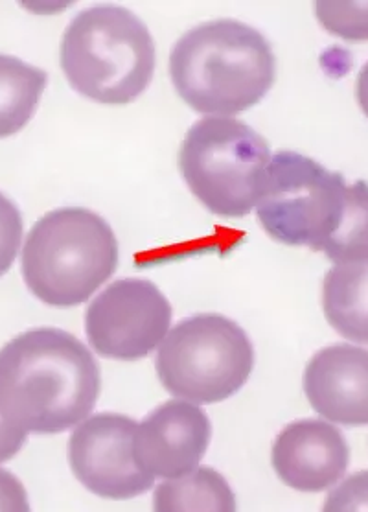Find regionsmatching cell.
Instances as JSON below:
<instances>
[{
  "mask_svg": "<svg viewBox=\"0 0 368 512\" xmlns=\"http://www.w3.org/2000/svg\"><path fill=\"white\" fill-rule=\"evenodd\" d=\"M256 216L278 244L310 247L341 260L368 245V183L295 152H278L265 172Z\"/></svg>",
  "mask_w": 368,
  "mask_h": 512,
  "instance_id": "1",
  "label": "cell"
},
{
  "mask_svg": "<svg viewBox=\"0 0 368 512\" xmlns=\"http://www.w3.org/2000/svg\"><path fill=\"white\" fill-rule=\"evenodd\" d=\"M100 389L91 350L65 330L32 328L0 349V409L28 433L78 426L89 419Z\"/></svg>",
  "mask_w": 368,
  "mask_h": 512,
  "instance_id": "2",
  "label": "cell"
},
{
  "mask_svg": "<svg viewBox=\"0 0 368 512\" xmlns=\"http://www.w3.org/2000/svg\"><path fill=\"white\" fill-rule=\"evenodd\" d=\"M276 59L258 30L234 19L192 28L170 56L173 87L203 115H238L258 104L275 83Z\"/></svg>",
  "mask_w": 368,
  "mask_h": 512,
  "instance_id": "3",
  "label": "cell"
},
{
  "mask_svg": "<svg viewBox=\"0 0 368 512\" xmlns=\"http://www.w3.org/2000/svg\"><path fill=\"white\" fill-rule=\"evenodd\" d=\"M61 69L81 96L98 104L126 105L153 80L155 43L135 13L109 4L94 6L67 26Z\"/></svg>",
  "mask_w": 368,
  "mask_h": 512,
  "instance_id": "4",
  "label": "cell"
},
{
  "mask_svg": "<svg viewBox=\"0 0 368 512\" xmlns=\"http://www.w3.org/2000/svg\"><path fill=\"white\" fill-rule=\"evenodd\" d=\"M118 242L111 225L89 209L45 214L26 236L21 271L41 303L72 308L115 275Z\"/></svg>",
  "mask_w": 368,
  "mask_h": 512,
  "instance_id": "5",
  "label": "cell"
},
{
  "mask_svg": "<svg viewBox=\"0 0 368 512\" xmlns=\"http://www.w3.org/2000/svg\"><path fill=\"white\" fill-rule=\"evenodd\" d=\"M271 157L267 140L242 120L207 117L188 129L179 168L192 194L212 214L243 218L260 199Z\"/></svg>",
  "mask_w": 368,
  "mask_h": 512,
  "instance_id": "6",
  "label": "cell"
},
{
  "mask_svg": "<svg viewBox=\"0 0 368 512\" xmlns=\"http://www.w3.org/2000/svg\"><path fill=\"white\" fill-rule=\"evenodd\" d=\"M155 365L170 395L192 404H218L247 384L253 343L225 315H192L168 332Z\"/></svg>",
  "mask_w": 368,
  "mask_h": 512,
  "instance_id": "7",
  "label": "cell"
},
{
  "mask_svg": "<svg viewBox=\"0 0 368 512\" xmlns=\"http://www.w3.org/2000/svg\"><path fill=\"white\" fill-rule=\"evenodd\" d=\"M172 325V304L144 279L116 280L87 308L85 334L92 350L107 360L150 356Z\"/></svg>",
  "mask_w": 368,
  "mask_h": 512,
  "instance_id": "8",
  "label": "cell"
},
{
  "mask_svg": "<svg viewBox=\"0 0 368 512\" xmlns=\"http://www.w3.org/2000/svg\"><path fill=\"white\" fill-rule=\"evenodd\" d=\"M137 420L120 413H98L76 426L69 441L74 476L105 500H131L153 487V476L135 455Z\"/></svg>",
  "mask_w": 368,
  "mask_h": 512,
  "instance_id": "9",
  "label": "cell"
},
{
  "mask_svg": "<svg viewBox=\"0 0 368 512\" xmlns=\"http://www.w3.org/2000/svg\"><path fill=\"white\" fill-rule=\"evenodd\" d=\"M212 424L203 409L188 400H168L138 424L135 455L153 478H183L207 454Z\"/></svg>",
  "mask_w": 368,
  "mask_h": 512,
  "instance_id": "10",
  "label": "cell"
},
{
  "mask_svg": "<svg viewBox=\"0 0 368 512\" xmlns=\"http://www.w3.org/2000/svg\"><path fill=\"white\" fill-rule=\"evenodd\" d=\"M271 463L276 476L291 489L322 492L345 476L350 448L334 424L295 420L278 433Z\"/></svg>",
  "mask_w": 368,
  "mask_h": 512,
  "instance_id": "11",
  "label": "cell"
},
{
  "mask_svg": "<svg viewBox=\"0 0 368 512\" xmlns=\"http://www.w3.org/2000/svg\"><path fill=\"white\" fill-rule=\"evenodd\" d=\"M304 393L321 417L343 426L368 424V350L337 343L319 350L304 373Z\"/></svg>",
  "mask_w": 368,
  "mask_h": 512,
  "instance_id": "12",
  "label": "cell"
},
{
  "mask_svg": "<svg viewBox=\"0 0 368 512\" xmlns=\"http://www.w3.org/2000/svg\"><path fill=\"white\" fill-rule=\"evenodd\" d=\"M322 310L335 332L368 345V245L337 260L326 273Z\"/></svg>",
  "mask_w": 368,
  "mask_h": 512,
  "instance_id": "13",
  "label": "cell"
},
{
  "mask_svg": "<svg viewBox=\"0 0 368 512\" xmlns=\"http://www.w3.org/2000/svg\"><path fill=\"white\" fill-rule=\"evenodd\" d=\"M153 512H236L229 481L210 466L166 479L153 494Z\"/></svg>",
  "mask_w": 368,
  "mask_h": 512,
  "instance_id": "14",
  "label": "cell"
},
{
  "mask_svg": "<svg viewBox=\"0 0 368 512\" xmlns=\"http://www.w3.org/2000/svg\"><path fill=\"white\" fill-rule=\"evenodd\" d=\"M48 74L23 59L0 54V139H8L32 120Z\"/></svg>",
  "mask_w": 368,
  "mask_h": 512,
  "instance_id": "15",
  "label": "cell"
},
{
  "mask_svg": "<svg viewBox=\"0 0 368 512\" xmlns=\"http://www.w3.org/2000/svg\"><path fill=\"white\" fill-rule=\"evenodd\" d=\"M315 15L326 32L346 41H368V2H315Z\"/></svg>",
  "mask_w": 368,
  "mask_h": 512,
  "instance_id": "16",
  "label": "cell"
},
{
  "mask_svg": "<svg viewBox=\"0 0 368 512\" xmlns=\"http://www.w3.org/2000/svg\"><path fill=\"white\" fill-rule=\"evenodd\" d=\"M23 216L12 199L0 192V277L8 273L23 242Z\"/></svg>",
  "mask_w": 368,
  "mask_h": 512,
  "instance_id": "17",
  "label": "cell"
},
{
  "mask_svg": "<svg viewBox=\"0 0 368 512\" xmlns=\"http://www.w3.org/2000/svg\"><path fill=\"white\" fill-rule=\"evenodd\" d=\"M322 512H368V470L339 483L328 494Z\"/></svg>",
  "mask_w": 368,
  "mask_h": 512,
  "instance_id": "18",
  "label": "cell"
},
{
  "mask_svg": "<svg viewBox=\"0 0 368 512\" xmlns=\"http://www.w3.org/2000/svg\"><path fill=\"white\" fill-rule=\"evenodd\" d=\"M0 512H32L21 479L0 468Z\"/></svg>",
  "mask_w": 368,
  "mask_h": 512,
  "instance_id": "19",
  "label": "cell"
},
{
  "mask_svg": "<svg viewBox=\"0 0 368 512\" xmlns=\"http://www.w3.org/2000/svg\"><path fill=\"white\" fill-rule=\"evenodd\" d=\"M28 439V431L15 424L2 409H0V463H6L21 452Z\"/></svg>",
  "mask_w": 368,
  "mask_h": 512,
  "instance_id": "20",
  "label": "cell"
},
{
  "mask_svg": "<svg viewBox=\"0 0 368 512\" xmlns=\"http://www.w3.org/2000/svg\"><path fill=\"white\" fill-rule=\"evenodd\" d=\"M356 96L357 104H359L361 111L368 118V61L363 65V69L359 70V74H357Z\"/></svg>",
  "mask_w": 368,
  "mask_h": 512,
  "instance_id": "21",
  "label": "cell"
}]
</instances>
